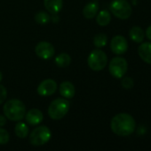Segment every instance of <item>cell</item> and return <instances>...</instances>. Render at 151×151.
<instances>
[{"mask_svg": "<svg viewBox=\"0 0 151 151\" xmlns=\"http://www.w3.org/2000/svg\"><path fill=\"white\" fill-rule=\"evenodd\" d=\"M136 127L135 119L128 113H119L113 117L110 122V128L112 132L118 136H129Z\"/></svg>", "mask_w": 151, "mask_h": 151, "instance_id": "1", "label": "cell"}, {"mask_svg": "<svg viewBox=\"0 0 151 151\" xmlns=\"http://www.w3.org/2000/svg\"><path fill=\"white\" fill-rule=\"evenodd\" d=\"M4 114L9 120L20 121L26 114L25 104L19 99L8 100L3 107Z\"/></svg>", "mask_w": 151, "mask_h": 151, "instance_id": "2", "label": "cell"}, {"mask_svg": "<svg viewBox=\"0 0 151 151\" xmlns=\"http://www.w3.org/2000/svg\"><path fill=\"white\" fill-rule=\"evenodd\" d=\"M69 108L70 104L66 98H57L50 104L48 107V115L52 119L59 120L67 115Z\"/></svg>", "mask_w": 151, "mask_h": 151, "instance_id": "3", "label": "cell"}, {"mask_svg": "<svg viewBox=\"0 0 151 151\" xmlns=\"http://www.w3.org/2000/svg\"><path fill=\"white\" fill-rule=\"evenodd\" d=\"M87 64L92 70L96 72L101 71L106 67L108 64V56L103 50L100 49L93 50L88 56Z\"/></svg>", "mask_w": 151, "mask_h": 151, "instance_id": "4", "label": "cell"}, {"mask_svg": "<svg viewBox=\"0 0 151 151\" xmlns=\"http://www.w3.org/2000/svg\"><path fill=\"white\" fill-rule=\"evenodd\" d=\"M109 8L113 15L120 19H127L133 13L132 6L126 0H113Z\"/></svg>", "mask_w": 151, "mask_h": 151, "instance_id": "5", "label": "cell"}, {"mask_svg": "<svg viewBox=\"0 0 151 151\" xmlns=\"http://www.w3.org/2000/svg\"><path fill=\"white\" fill-rule=\"evenodd\" d=\"M52 137V133L46 126H39L29 135V142L33 146H42L47 143Z\"/></svg>", "mask_w": 151, "mask_h": 151, "instance_id": "6", "label": "cell"}, {"mask_svg": "<svg viewBox=\"0 0 151 151\" xmlns=\"http://www.w3.org/2000/svg\"><path fill=\"white\" fill-rule=\"evenodd\" d=\"M128 69V63L127 61L121 57H116L111 59L109 65V71L110 74L117 78L121 79L125 76Z\"/></svg>", "mask_w": 151, "mask_h": 151, "instance_id": "7", "label": "cell"}, {"mask_svg": "<svg viewBox=\"0 0 151 151\" xmlns=\"http://www.w3.org/2000/svg\"><path fill=\"white\" fill-rule=\"evenodd\" d=\"M35 52L38 58L47 60L54 55L55 50L52 43L48 42H40L36 44L35 48Z\"/></svg>", "mask_w": 151, "mask_h": 151, "instance_id": "8", "label": "cell"}, {"mask_svg": "<svg viewBox=\"0 0 151 151\" xmlns=\"http://www.w3.org/2000/svg\"><path fill=\"white\" fill-rule=\"evenodd\" d=\"M110 49L117 55H123L128 50L127 40L123 35H116L110 42Z\"/></svg>", "mask_w": 151, "mask_h": 151, "instance_id": "9", "label": "cell"}, {"mask_svg": "<svg viewBox=\"0 0 151 151\" xmlns=\"http://www.w3.org/2000/svg\"><path fill=\"white\" fill-rule=\"evenodd\" d=\"M57 90V83L52 79L44 80L37 87V93L41 96H50Z\"/></svg>", "mask_w": 151, "mask_h": 151, "instance_id": "10", "label": "cell"}, {"mask_svg": "<svg viewBox=\"0 0 151 151\" xmlns=\"http://www.w3.org/2000/svg\"><path fill=\"white\" fill-rule=\"evenodd\" d=\"M26 121L30 126H36L42 123L44 119V115L38 109H31L25 114Z\"/></svg>", "mask_w": 151, "mask_h": 151, "instance_id": "11", "label": "cell"}, {"mask_svg": "<svg viewBox=\"0 0 151 151\" xmlns=\"http://www.w3.org/2000/svg\"><path fill=\"white\" fill-rule=\"evenodd\" d=\"M138 53L145 63L151 65V42L142 43L138 49Z\"/></svg>", "mask_w": 151, "mask_h": 151, "instance_id": "12", "label": "cell"}, {"mask_svg": "<svg viewBox=\"0 0 151 151\" xmlns=\"http://www.w3.org/2000/svg\"><path fill=\"white\" fill-rule=\"evenodd\" d=\"M60 94L61 95L62 97L66 99H70L73 98L75 96V87L74 85L69 82V81H63L60 85Z\"/></svg>", "mask_w": 151, "mask_h": 151, "instance_id": "13", "label": "cell"}, {"mask_svg": "<svg viewBox=\"0 0 151 151\" xmlns=\"http://www.w3.org/2000/svg\"><path fill=\"white\" fill-rule=\"evenodd\" d=\"M45 9L52 14H57L61 12L63 6L62 0H44Z\"/></svg>", "mask_w": 151, "mask_h": 151, "instance_id": "14", "label": "cell"}, {"mask_svg": "<svg viewBox=\"0 0 151 151\" xmlns=\"http://www.w3.org/2000/svg\"><path fill=\"white\" fill-rule=\"evenodd\" d=\"M99 11V4L97 2H91L87 4L83 9V14L85 19H93L96 17Z\"/></svg>", "mask_w": 151, "mask_h": 151, "instance_id": "15", "label": "cell"}, {"mask_svg": "<svg viewBox=\"0 0 151 151\" xmlns=\"http://www.w3.org/2000/svg\"><path fill=\"white\" fill-rule=\"evenodd\" d=\"M129 36L133 42L140 43V42H142L144 38H145V32L142 27H140L138 26H135V27H133L130 29Z\"/></svg>", "mask_w": 151, "mask_h": 151, "instance_id": "16", "label": "cell"}, {"mask_svg": "<svg viewBox=\"0 0 151 151\" xmlns=\"http://www.w3.org/2000/svg\"><path fill=\"white\" fill-rule=\"evenodd\" d=\"M96 21L101 27L108 26L111 21V14L107 10H102L96 16Z\"/></svg>", "mask_w": 151, "mask_h": 151, "instance_id": "17", "label": "cell"}, {"mask_svg": "<svg viewBox=\"0 0 151 151\" xmlns=\"http://www.w3.org/2000/svg\"><path fill=\"white\" fill-rule=\"evenodd\" d=\"M14 133L17 135V137L20 139H24L28 135V127L27 126V124L21 121H18V123L15 125L14 127Z\"/></svg>", "mask_w": 151, "mask_h": 151, "instance_id": "18", "label": "cell"}, {"mask_svg": "<svg viewBox=\"0 0 151 151\" xmlns=\"http://www.w3.org/2000/svg\"><path fill=\"white\" fill-rule=\"evenodd\" d=\"M55 64L59 66V67H61V68H65V67H68L70 63H71V58L69 54L63 52V53H61L59 54L56 58H55Z\"/></svg>", "mask_w": 151, "mask_h": 151, "instance_id": "19", "label": "cell"}, {"mask_svg": "<svg viewBox=\"0 0 151 151\" xmlns=\"http://www.w3.org/2000/svg\"><path fill=\"white\" fill-rule=\"evenodd\" d=\"M108 42V36L105 34H98L93 38V44L97 48H102L105 47Z\"/></svg>", "mask_w": 151, "mask_h": 151, "instance_id": "20", "label": "cell"}, {"mask_svg": "<svg viewBox=\"0 0 151 151\" xmlns=\"http://www.w3.org/2000/svg\"><path fill=\"white\" fill-rule=\"evenodd\" d=\"M35 20L40 25H45L51 20V16L45 12H39L35 15Z\"/></svg>", "mask_w": 151, "mask_h": 151, "instance_id": "21", "label": "cell"}, {"mask_svg": "<svg viewBox=\"0 0 151 151\" xmlns=\"http://www.w3.org/2000/svg\"><path fill=\"white\" fill-rule=\"evenodd\" d=\"M121 85L125 89H131L133 88L134 82L131 77H124L121 81Z\"/></svg>", "mask_w": 151, "mask_h": 151, "instance_id": "22", "label": "cell"}, {"mask_svg": "<svg viewBox=\"0 0 151 151\" xmlns=\"http://www.w3.org/2000/svg\"><path fill=\"white\" fill-rule=\"evenodd\" d=\"M9 140H10V136L8 132L5 129L0 127V145L6 144L9 142Z\"/></svg>", "mask_w": 151, "mask_h": 151, "instance_id": "23", "label": "cell"}, {"mask_svg": "<svg viewBox=\"0 0 151 151\" xmlns=\"http://www.w3.org/2000/svg\"><path fill=\"white\" fill-rule=\"evenodd\" d=\"M6 97H7V90L3 85L0 84V104L3 102H4Z\"/></svg>", "mask_w": 151, "mask_h": 151, "instance_id": "24", "label": "cell"}, {"mask_svg": "<svg viewBox=\"0 0 151 151\" xmlns=\"http://www.w3.org/2000/svg\"><path fill=\"white\" fill-rule=\"evenodd\" d=\"M6 123V117L0 115V127H4Z\"/></svg>", "mask_w": 151, "mask_h": 151, "instance_id": "25", "label": "cell"}, {"mask_svg": "<svg viewBox=\"0 0 151 151\" xmlns=\"http://www.w3.org/2000/svg\"><path fill=\"white\" fill-rule=\"evenodd\" d=\"M145 35H147L148 39H150V40L151 41V25L148 27V28H147V30H146V33H145Z\"/></svg>", "mask_w": 151, "mask_h": 151, "instance_id": "26", "label": "cell"}, {"mask_svg": "<svg viewBox=\"0 0 151 151\" xmlns=\"http://www.w3.org/2000/svg\"><path fill=\"white\" fill-rule=\"evenodd\" d=\"M51 20H53V22H57L59 21V18L56 14H53V16L51 17Z\"/></svg>", "mask_w": 151, "mask_h": 151, "instance_id": "27", "label": "cell"}, {"mask_svg": "<svg viewBox=\"0 0 151 151\" xmlns=\"http://www.w3.org/2000/svg\"><path fill=\"white\" fill-rule=\"evenodd\" d=\"M2 79H3V74H2V72L0 71V81H2Z\"/></svg>", "mask_w": 151, "mask_h": 151, "instance_id": "28", "label": "cell"}]
</instances>
